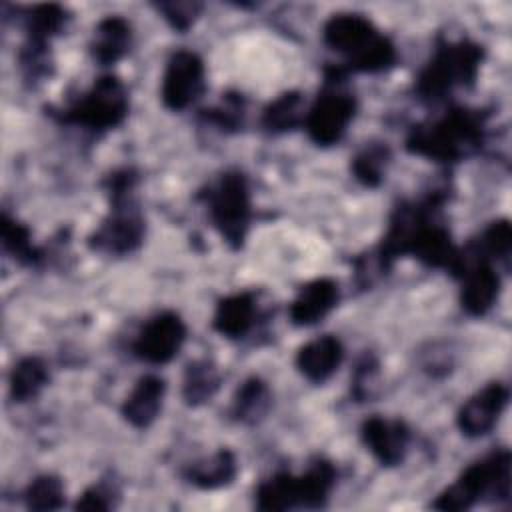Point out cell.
<instances>
[{"label":"cell","mask_w":512,"mask_h":512,"mask_svg":"<svg viewBox=\"0 0 512 512\" xmlns=\"http://www.w3.org/2000/svg\"><path fill=\"white\" fill-rule=\"evenodd\" d=\"M64 504V488L56 476H38L26 490V506L32 510H56Z\"/></svg>","instance_id":"83f0119b"},{"label":"cell","mask_w":512,"mask_h":512,"mask_svg":"<svg viewBox=\"0 0 512 512\" xmlns=\"http://www.w3.org/2000/svg\"><path fill=\"white\" fill-rule=\"evenodd\" d=\"M128 112V94L116 76H102L72 106L62 112L66 124L102 132L118 126Z\"/></svg>","instance_id":"52a82bcc"},{"label":"cell","mask_w":512,"mask_h":512,"mask_svg":"<svg viewBox=\"0 0 512 512\" xmlns=\"http://www.w3.org/2000/svg\"><path fill=\"white\" fill-rule=\"evenodd\" d=\"M376 388H378V362L374 360V356L368 354L356 366V372L352 378V394L358 400H366L376 394Z\"/></svg>","instance_id":"f546056e"},{"label":"cell","mask_w":512,"mask_h":512,"mask_svg":"<svg viewBox=\"0 0 512 512\" xmlns=\"http://www.w3.org/2000/svg\"><path fill=\"white\" fill-rule=\"evenodd\" d=\"M206 204L218 232L232 248H240L250 224V192L240 172H226L208 188Z\"/></svg>","instance_id":"8992f818"},{"label":"cell","mask_w":512,"mask_h":512,"mask_svg":"<svg viewBox=\"0 0 512 512\" xmlns=\"http://www.w3.org/2000/svg\"><path fill=\"white\" fill-rule=\"evenodd\" d=\"M204 90V64L188 50L176 52L164 72L162 100L170 110L188 108Z\"/></svg>","instance_id":"9c48e42d"},{"label":"cell","mask_w":512,"mask_h":512,"mask_svg":"<svg viewBox=\"0 0 512 512\" xmlns=\"http://www.w3.org/2000/svg\"><path fill=\"white\" fill-rule=\"evenodd\" d=\"M342 362V344L338 338L326 334L320 336L306 346L300 348L296 356L298 370L310 380V382H324L328 380Z\"/></svg>","instance_id":"2e32d148"},{"label":"cell","mask_w":512,"mask_h":512,"mask_svg":"<svg viewBox=\"0 0 512 512\" xmlns=\"http://www.w3.org/2000/svg\"><path fill=\"white\" fill-rule=\"evenodd\" d=\"M338 302V284L330 278H318L298 290L290 304V318L298 326H310L322 320Z\"/></svg>","instance_id":"9a60e30c"},{"label":"cell","mask_w":512,"mask_h":512,"mask_svg":"<svg viewBox=\"0 0 512 512\" xmlns=\"http://www.w3.org/2000/svg\"><path fill=\"white\" fill-rule=\"evenodd\" d=\"M334 478L336 472L326 460L314 462L302 476L274 474L258 486L256 506L260 510L320 508L334 486Z\"/></svg>","instance_id":"3957f363"},{"label":"cell","mask_w":512,"mask_h":512,"mask_svg":"<svg viewBox=\"0 0 512 512\" xmlns=\"http://www.w3.org/2000/svg\"><path fill=\"white\" fill-rule=\"evenodd\" d=\"M258 318L256 298L250 292L234 294L220 300L214 314V328L228 338H242Z\"/></svg>","instance_id":"ac0fdd59"},{"label":"cell","mask_w":512,"mask_h":512,"mask_svg":"<svg viewBox=\"0 0 512 512\" xmlns=\"http://www.w3.org/2000/svg\"><path fill=\"white\" fill-rule=\"evenodd\" d=\"M206 116L220 128H236L238 122H242V98L224 96L222 106L208 110Z\"/></svg>","instance_id":"d6a6232c"},{"label":"cell","mask_w":512,"mask_h":512,"mask_svg":"<svg viewBox=\"0 0 512 512\" xmlns=\"http://www.w3.org/2000/svg\"><path fill=\"white\" fill-rule=\"evenodd\" d=\"M236 476V458L230 450H218L210 458L194 462L186 470V478L200 488H220Z\"/></svg>","instance_id":"ffe728a7"},{"label":"cell","mask_w":512,"mask_h":512,"mask_svg":"<svg viewBox=\"0 0 512 512\" xmlns=\"http://www.w3.org/2000/svg\"><path fill=\"white\" fill-rule=\"evenodd\" d=\"M354 96L328 88L324 90L306 116V130L310 138L320 146H330L340 140L346 126L354 118Z\"/></svg>","instance_id":"ba28073f"},{"label":"cell","mask_w":512,"mask_h":512,"mask_svg":"<svg viewBox=\"0 0 512 512\" xmlns=\"http://www.w3.org/2000/svg\"><path fill=\"white\" fill-rule=\"evenodd\" d=\"M46 382H48L46 364L40 358L30 356L20 360L14 366L10 376V394L16 402H26V400H32Z\"/></svg>","instance_id":"603a6c76"},{"label":"cell","mask_w":512,"mask_h":512,"mask_svg":"<svg viewBox=\"0 0 512 512\" xmlns=\"http://www.w3.org/2000/svg\"><path fill=\"white\" fill-rule=\"evenodd\" d=\"M110 506L108 496L100 488H88L76 502L78 510H106Z\"/></svg>","instance_id":"836d02e7"},{"label":"cell","mask_w":512,"mask_h":512,"mask_svg":"<svg viewBox=\"0 0 512 512\" xmlns=\"http://www.w3.org/2000/svg\"><path fill=\"white\" fill-rule=\"evenodd\" d=\"M376 36L378 32L370 20L358 14L332 16L324 26V42L332 50L346 54L348 60L358 56Z\"/></svg>","instance_id":"4fadbf2b"},{"label":"cell","mask_w":512,"mask_h":512,"mask_svg":"<svg viewBox=\"0 0 512 512\" xmlns=\"http://www.w3.org/2000/svg\"><path fill=\"white\" fill-rule=\"evenodd\" d=\"M388 162L386 146H370L364 148L352 162V170L356 178L366 186H376L382 180V172Z\"/></svg>","instance_id":"f1b7e54d"},{"label":"cell","mask_w":512,"mask_h":512,"mask_svg":"<svg viewBox=\"0 0 512 512\" xmlns=\"http://www.w3.org/2000/svg\"><path fill=\"white\" fill-rule=\"evenodd\" d=\"M508 402V388L500 382L488 384L484 390L474 394L458 414V426L464 436L478 438L488 434L498 422Z\"/></svg>","instance_id":"8fae6325"},{"label":"cell","mask_w":512,"mask_h":512,"mask_svg":"<svg viewBox=\"0 0 512 512\" xmlns=\"http://www.w3.org/2000/svg\"><path fill=\"white\" fill-rule=\"evenodd\" d=\"M218 386H220V374L212 362L196 360L188 364L184 374V388H182L186 404L198 406L208 402L218 390Z\"/></svg>","instance_id":"7402d4cb"},{"label":"cell","mask_w":512,"mask_h":512,"mask_svg":"<svg viewBox=\"0 0 512 512\" xmlns=\"http://www.w3.org/2000/svg\"><path fill=\"white\" fill-rule=\"evenodd\" d=\"M512 244V230L506 220L494 222L482 236V250L492 258H508Z\"/></svg>","instance_id":"1f68e13d"},{"label":"cell","mask_w":512,"mask_h":512,"mask_svg":"<svg viewBox=\"0 0 512 512\" xmlns=\"http://www.w3.org/2000/svg\"><path fill=\"white\" fill-rule=\"evenodd\" d=\"M362 440L382 464L396 466L406 456L410 430L402 420L372 416L362 424Z\"/></svg>","instance_id":"7c38bea8"},{"label":"cell","mask_w":512,"mask_h":512,"mask_svg":"<svg viewBox=\"0 0 512 512\" xmlns=\"http://www.w3.org/2000/svg\"><path fill=\"white\" fill-rule=\"evenodd\" d=\"M136 174L128 168L114 172L108 178L110 214L92 234L90 246L106 254H130L142 244L144 218L134 200Z\"/></svg>","instance_id":"6da1fadb"},{"label":"cell","mask_w":512,"mask_h":512,"mask_svg":"<svg viewBox=\"0 0 512 512\" xmlns=\"http://www.w3.org/2000/svg\"><path fill=\"white\" fill-rule=\"evenodd\" d=\"M270 404H272V396L268 386L260 378H248L236 390L232 414L236 416V420L244 424H254L266 416Z\"/></svg>","instance_id":"44dd1931"},{"label":"cell","mask_w":512,"mask_h":512,"mask_svg":"<svg viewBox=\"0 0 512 512\" xmlns=\"http://www.w3.org/2000/svg\"><path fill=\"white\" fill-rule=\"evenodd\" d=\"M482 60V50L466 40L444 44L418 78V94L424 100H440L456 84H472Z\"/></svg>","instance_id":"5b68a950"},{"label":"cell","mask_w":512,"mask_h":512,"mask_svg":"<svg viewBox=\"0 0 512 512\" xmlns=\"http://www.w3.org/2000/svg\"><path fill=\"white\" fill-rule=\"evenodd\" d=\"M0 232H2L4 250L10 252L16 260L26 262V264H32V262H36V260L42 256L40 250L32 246L28 228L22 226V224H18L16 220H12L8 214L2 216Z\"/></svg>","instance_id":"484cf974"},{"label":"cell","mask_w":512,"mask_h":512,"mask_svg":"<svg viewBox=\"0 0 512 512\" xmlns=\"http://www.w3.org/2000/svg\"><path fill=\"white\" fill-rule=\"evenodd\" d=\"M66 18H68L66 12L56 4H44V6L32 8L30 14L26 16L28 40L46 44L54 34L62 30V26L66 24Z\"/></svg>","instance_id":"cb8c5ba5"},{"label":"cell","mask_w":512,"mask_h":512,"mask_svg":"<svg viewBox=\"0 0 512 512\" xmlns=\"http://www.w3.org/2000/svg\"><path fill=\"white\" fill-rule=\"evenodd\" d=\"M130 48V26L120 16L104 18L96 30L90 44V52L94 60L100 64H114L120 60Z\"/></svg>","instance_id":"d6986e66"},{"label":"cell","mask_w":512,"mask_h":512,"mask_svg":"<svg viewBox=\"0 0 512 512\" xmlns=\"http://www.w3.org/2000/svg\"><path fill=\"white\" fill-rule=\"evenodd\" d=\"M302 118V96L298 92H286L274 100L264 112V126L272 132H284L294 128Z\"/></svg>","instance_id":"d4e9b609"},{"label":"cell","mask_w":512,"mask_h":512,"mask_svg":"<svg viewBox=\"0 0 512 512\" xmlns=\"http://www.w3.org/2000/svg\"><path fill=\"white\" fill-rule=\"evenodd\" d=\"M460 276L464 280L460 296L462 308L474 316L488 312L500 290V278L494 268L486 262V258H478L472 266H464Z\"/></svg>","instance_id":"5bb4252c"},{"label":"cell","mask_w":512,"mask_h":512,"mask_svg":"<svg viewBox=\"0 0 512 512\" xmlns=\"http://www.w3.org/2000/svg\"><path fill=\"white\" fill-rule=\"evenodd\" d=\"M396 50L392 42L384 36H376L358 56L348 60V66L358 72H380L394 64Z\"/></svg>","instance_id":"4316f807"},{"label":"cell","mask_w":512,"mask_h":512,"mask_svg":"<svg viewBox=\"0 0 512 512\" xmlns=\"http://www.w3.org/2000/svg\"><path fill=\"white\" fill-rule=\"evenodd\" d=\"M510 494V452L498 450L466 468V472L438 496L434 508L466 510L482 498H508Z\"/></svg>","instance_id":"277c9868"},{"label":"cell","mask_w":512,"mask_h":512,"mask_svg":"<svg viewBox=\"0 0 512 512\" xmlns=\"http://www.w3.org/2000/svg\"><path fill=\"white\" fill-rule=\"evenodd\" d=\"M156 8H158V12L164 14V18L170 22L172 28L184 32L198 18L202 4H198V2H160V4H156Z\"/></svg>","instance_id":"4dcf8cb0"},{"label":"cell","mask_w":512,"mask_h":512,"mask_svg":"<svg viewBox=\"0 0 512 512\" xmlns=\"http://www.w3.org/2000/svg\"><path fill=\"white\" fill-rule=\"evenodd\" d=\"M164 390H166V386H164L162 378H158V376L140 378L122 406L124 418L136 428L150 426L160 412Z\"/></svg>","instance_id":"e0dca14e"},{"label":"cell","mask_w":512,"mask_h":512,"mask_svg":"<svg viewBox=\"0 0 512 512\" xmlns=\"http://www.w3.org/2000/svg\"><path fill=\"white\" fill-rule=\"evenodd\" d=\"M184 338L186 326L180 316L174 312H162L140 330L134 342V352L146 362L164 364L178 354Z\"/></svg>","instance_id":"30bf717a"},{"label":"cell","mask_w":512,"mask_h":512,"mask_svg":"<svg viewBox=\"0 0 512 512\" xmlns=\"http://www.w3.org/2000/svg\"><path fill=\"white\" fill-rule=\"evenodd\" d=\"M482 142V118L470 110H450L432 124L416 126L406 146L410 152L438 160L452 162L472 152Z\"/></svg>","instance_id":"7a4b0ae2"}]
</instances>
